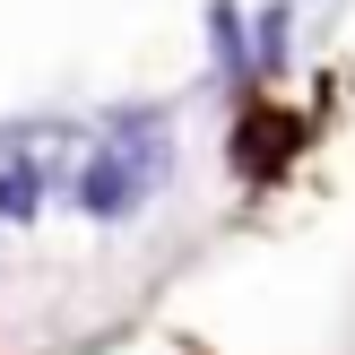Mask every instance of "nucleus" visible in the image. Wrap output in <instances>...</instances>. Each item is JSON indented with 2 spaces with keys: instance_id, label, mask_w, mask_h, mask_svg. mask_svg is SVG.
<instances>
[{
  "instance_id": "nucleus-1",
  "label": "nucleus",
  "mask_w": 355,
  "mask_h": 355,
  "mask_svg": "<svg viewBox=\"0 0 355 355\" xmlns=\"http://www.w3.org/2000/svg\"><path fill=\"white\" fill-rule=\"evenodd\" d=\"M173 173V139H165V121L156 113H121L113 130L87 148V165H78V208L87 217H104V225H121L130 208H148V191Z\"/></svg>"
},
{
  "instance_id": "nucleus-2",
  "label": "nucleus",
  "mask_w": 355,
  "mask_h": 355,
  "mask_svg": "<svg viewBox=\"0 0 355 355\" xmlns=\"http://www.w3.org/2000/svg\"><path fill=\"white\" fill-rule=\"evenodd\" d=\"M44 191H52L44 156H35L17 130H0V225H26L35 208H44Z\"/></svg>"
},
{
  "instance_id": "nucleus-3",
  "label": "nucleus",
  "mask_w": 355,
  "mask_h": 355,
  "mask_svg": "<svg viewBox=\"0 0 355 355\" xmlns=\"http://www.w3.org/2000/svg\"><path fill=\"white\" fill-rule=\"evenodd\" d=\"M277 52H286V9H269V17H260V61L277 69Z\"/></svg>"
}]
</instances>
